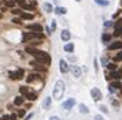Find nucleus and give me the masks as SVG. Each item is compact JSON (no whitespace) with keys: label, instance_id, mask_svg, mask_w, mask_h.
<instances>
[{"label":"nucleus","instance_id":"2","mask_svg":"<svg viewBox=\"0 0 122 120\" xmlns=\"http://www.w3.org/2000/svg\"><path fill=\"white\" fill-rule=\"evenodd\" d=\"M66 92V86H65V82L62 79H58L55 82V86H54V92H52V96L55 100H61L63 97V94Z\"/></svg>","mask_w":122,"mask_h":120},{"label":"nucleus","instance_id":"9","mask_svg":"<svg viewBox=\"0 0 122 120\" xmlns=\"http://www.w3.org/2000/svg\"><path fill=\"white\" fill-rule=\"evenodd\" d=\"M70 37H71V34H70V32H69L67 29L62 30V33H61V38L63 40V41H69V40H70Z\"/></svg>","mask_w":122,"mask_h":120},{"label":"nucleus","instance_id":"5","mask_svg":"<svg viewBox=\"0 0 122 120\" xmlns=\"http://www.w3.org/2000/svg\"><path fill=\"white\" fill-rule=\"evenodd\" d=\"M74 105H76V100H74V98H69V100H66V101H63L62 108L66 109V111H69V109L74 108Z\"/></svg>","mask_w":122,"mask_h":120},{"label":"nucleus","instance_id":"33","mask_svg":"<svg viewBox=\"0 0 122 120\" xmlns=\"http://www.w3.org/2000/svg\"><path fill=\"white\" fill-rule=\"evenodd\" d=\"M8 120H17V115H11V116L8 117Z\"/></svg>","mask_w":122,"mask_h":120},{"label":"nucleus","instance_id":"24","mask_svg":"<svg viewBox=\"0 0 122 120\" xmlns=\"http://www.w3.org/2000/svg\"><path fill=\"white\" fill-rule=\"evenodd\" d=\"M21 16H22L23 19H33L34 18L33 14H21Z\"/></svg>","mask_w":122,"mask_h":120},{"label":"nucleus","instance_id":"20","mask_svg":"<svg viewBox=\"0 0 122 120\" xmlns=\"http://www.w3.org/2000/svg\"><path fill=\"white\" fill-rule=\"evenodd\" d=\"M19 93H21V94H23V96H26V94L29 93V89L26 86H21V87H19Z\"/></svg>","mask_w":122,"mask_h":120},{"label":"nucleus","instance_id":"11","mask_svg":"<svg viewBox=\"0 0 122 120\" xmlns=\"http://www.w3.org/2000/svg\"><path fill=\"white\" fill-rule=\"evenodd\" d=\"M122 85L121 82H112L110 85V92H115V90H118V89H121Z\"/></svg>","mask_w":122,"mask_h":120},{"label":"nucleus","instance_id":"17","mask_svg":"<svg viewBox=\"0 0 122 120\" xmlns=\"http://www.w3.org/2000/svg\"><path fill=\"white\" fill-rule=\"evenodd\" d=\"M78 108H80V112H81V113H89V109L86 108V105L80 104V106H78Z\"/></svg>","mask_w":122,"mask_h":120},{"label":"nucleus","instance_id":"15","mask_svg":"<svg viewBox=\"0 0 122 120\" xmlns=\"http://www.w3.org/2000/svg\"><path fill=\"white\" fill-rule=\"evenodd\" d=\"M43 8L45 10V12H52V11H54L52 4H50V3H44V4H43Z\"/></svg>","mask_w":122,"mask_h":120},{"label":"nucleus","instance_id":"4","mask_svg":"<svg viewBox=\"0 0 122 120\" xmlns=\"http://www.w3.org/2000/svg\"><path fill=\"white\" fill-rule=\"evenodd\" d=\"M8 75H10L11 79H22L23 78V70L19 68V70H17V71H10Z\"/></svg>","mask_w":122,"mask_h":120},{"label":"nucleus","instance_id":"18","mask_svg":"<svg viewBox=\"0 0 122 120\" xmlns=\"http://www.w3.org/2000/svg\"><path fill=\"white\" fill-rule=\"evenodd\" d=\"M65 51H66V52H73V51H74V44H66V45H65Z\"/></svg>","mask_w":122,"mask_h":120},{"label":"nucleus","instance_id":"28","mask_svg":"<svg viewBox=\"0 0 122 120\" xmlns=\"http://www.w3.org/2000/svg\"><path fill=\"white\" fill-rule=\"evenodd\" d=\"M93 65H95V70H96V71L99 70V63H97V60H96V59L93 60Z\"/></svg>","mask_w":122,"mask_h":120},{"label":"nucleus","instance_id":"37","mask_svg":"<svg viewBox=\"0 0 122 120\" xmlns=\"http://www.w3.org/2000/svg\"><path fill=\"white\" fill-rule=\"evenodd\" d=\"M18 116H21V117L25 116V112H23V111H19V112H18Z\"/></svg>","mask_w":122,"mask_h":120},{"label":"nucleus","instance_id":"31","mask_svg":"<svg viewBox=\"0 0 122 120\" xmlns=\"http://www.w3.org/2000/svg\"><path fill=\"white\" fill-rule=\"evenodd\" d=\"M111 25H112V22H110V21H107V22H104V27H110Z\"/></svg>","mask_w":122,"mask_h":120},{"label":"nucleus","instance_id":"36","mask_svg":"<svg viewBox=\"0 0 122 120\" xmlns=\"http://www.w3.org/2000/svg\"><path fill=\"white\" fill-rule=\"evenodd\" d=\"M32 116H33V113H29V115H28V116H26V117H25L23 120H30V117H32Z\"/></svg>","mask_w":122,"mask_h":120},{"label":"nucleus","instance_id":"25","mask_svg":"<svg viewBox=\"0 0 122 120\" xmlns=\"http://www.w3.org/2000/svg\"><path fill=\"white\" fill-rule=\"evenodd\" d=\"M106 67H107L108 70H111V71H112V70H115V68H117V65L114 64V63H107V65H106Z\"/></svg>","mask_w":122,"mask_h":120},{"label":"nucleus","instance_id":"1","mask_svg":"<svg viewBox=\"0 0 122 120\" xmlns=\"http://www.w3.org/2000/svg\"><path fill=\"white\" fill-rule=\"evenodd\" d=\"M28 53H30L32 56H34L36 57V60L39 61V63H41V64H50L51 63V57L50 55L47 53V52H43V51H39V49H34V48H30V46H26V49H25Z\"/></svg>","mask_w":122,"mask_h":120},{"label":"nucleus","instance_id":"23","mask_svg":"<svg viewBox=\"0 0 122 120\" xmlns=\"http://www.w3.org/2000/svg\"><path fill=\"white\" fill-rule=\"evenodd\" d=\"M110 38H111V36H110V34H107V33H104V34L102 36V40H103V42H108V41H110Z\"/></svg>","mask_w":122,"mask_h":120},{"label":"nucleus","instance_id":"43","mask_svg":"<svg viewBox=\"0 0 122 120\" xmlns=\"http://www.w3.org/2000/svg\"><path fill=\"white\" fill-rule=\"evenodd\" d=\"M76 1H81V0H76Z\"/></svg>","mask_w":122,"mask_h":120},{"label":"nucleus","instance_id":"38","mask_svg":"<svg viewBox=\"0 0 122 120\" xmlns=\"http://www.w3.org/2000/svg\"><path fill=\"white\" fill-rule=\"evenodd\" d=\"M12 22H14V23H21V21H19L18 18H14V19H12Z\"/></svg>","mask_w":122,"mask_h":120},{"label":"nucleus","instance_id":"41","mask_svg":"<svg viewBox=\"0 0 122 120\" xmlns=\"http://www.w3.org/2000/svg\"><path fill=\"white\" fill-rule=\"evenodd\" d=\"M45 30H47V34H51V33H52V32H51V29H50V27H47Z\"/></svg>","mask_w":122,"mask_h":120},{"label":"nucleus","instance_id":"22","mask_svg":"<svg viewBox=\"0 0 122 120\" xmlns=\"http://www.w3.org/2000/svg\"><path fill=\"white\" fill-rule=\"evenodd\" d=\"M95 3L99 5H108V0H95Z\"/></svg>","mask_w":122,"mask_h":120},{"label":"nucleus","instance_id":"10","mask_svg":"<svg viewBox=\"0 0 122 120\" xmlns=\"http://www.w3.org/2000/svg\"><path fill=\"white\" fill-rule=\"evenodd\" d=\"M108 49H110V51H114V49H122V42H121V41H117V42L110 44Z\"/></svg>","mask_w":122,"mask_h":120},{"label":"nucleus","instance_id":"39","mask_svg":"<svg viewBox=\"0 0 122 120\" xmlns=\"http://www.w3.org/2000/svg\"><path fill=\"white\" fill-rule=\"evenodd\" d=\"M50 120H61L58 116H52V117H50Z\"/></svg>","mask_w":122,"mask_h":120},{"label":"nucleus","instance_id":"30","mask_svg":"<svg viewBox=\"0 0 122 120\" xmlns=\"http://www.w3.org/2000/svg\"><path fill=\"white\" fill-rule=\"evenodd\" d=\"M95 120H104V119H103L102 115H96V116H95Z\"/></svg>","mask_w":122,"mask_h":120},{"label":"nucleus","instance_id":"19","mask_svg":"<svg viewBox=\"0 0 122 120\" xmlns=\"http://www.w3.org/2000/svg\"><path fill=\"white\" fill-rule=\"evenodd\" d=\"M26 97H28V100H30V101H34V100L37 98V96H36V93H30L29 92L28 94H26Z\"/></svg>","mask_w":122,"mask_h":120},{"label":"nucleus","instance_id":"13","mask_svg":"<svg viewBox=\"0 0 122 120\" xmlns=\"http://www.w3.org/2000/svg\"><path fill=\"white\" fill-rule=\"evenodd\" d=\"M111 78H114V79H119L122 76V71H115V70H112L111 71Z\"/></svg>","mask_w":122,"mask_h":120},{"label":"nucleus","instance_id":"35","mask_svg":"<svg viewBox=\"0 0 122 120\" xmlns=\"http://www.w3.org/2000/svg\"><path fill=\"white\" fill-rule=\"evenodd\" d=\"M102 63H103V65H107V59L106 57H102Z\"/></svg>","mask_w":122,"mask_h":120},{"label":"nucleus","instance_id":"16","mask_svg":"<svg viewBox=\"0 0 122 120\" xmlns=\"http://www.w3.org/2000/svg\"><path fill=\"white\" fill-rule=\"evenodd\" d=\"M41 76L39 75V74H32L30 76H28V82L30 83V82H33V81H36V79H40Z\"/></svg>","mask_w":122,"mask_h":120},{"label":"nucleus","instance_id":"21","mask_svg":"<svg viewBox=\"0 0 122 120\" xmlns=\"http://www.w3.org/2000/svg\"><path fill=\"white\" fill-rule=\"evenodd\" d=\"M14 104H15V105H22L23 104V97H21V96L17 97L15 100H14Z\"/></svg>","mask_w":122,"mask_h":120},{"label":"nucleus","instance_id":"42","mask_svg":"<svg viewBox=\"0 0 122 120\" xmlns=\"http://www.w3.org/2000/svg\"><path fill=\"white\" fill-rule=\"evenodd\" d=\"M54 1H55V3H58V1H59V0H54Z\"/></svg>","mask_w":122,"mask_h":120},{"label":"nucleus","instance_id":"29","mask_svg":"<svg viewBox=\"0 0 122 120\" xmlns=\"http://www.w3.org/2000/svg\"><path fill=\"white\" fill-rule=\"evenodd\" d=\"M100 111H102V112H104V113H107V112H108V109L106 108L104 105H102V106H100Z\"/></svg>","mask_w":122,"mask_h":120},{"label":"nucleus","instance_id":"3","mask_svg":"<svg viewBox=\"0 0 122 120\" xmlns=\"http://www.w3.org/2000/svg\"><path fill=\"white\" fill-rule=\"evenodd\" d=\"M91 96L93 98V101H100V100L103 98V94L100 92V89H97V87H93V89L91 90Z\"/></svg>","mask_w":122,"mask_h":120},{"label":"nucleus","instance_id":"6","mask_svg":"<svg viewBox=\"0 0 122 120\" xmlns=\"http://www.w3.org/2000/svg\"><path fill=\"white\" fill-rule=\"evenodd\" d=\"M69 70L71 71V74L74 75V78H80V76H81V68H80L78 65H71Z\"/></svg>","mask_w":122,"mask_h":120},{"label":"nucleus","instance_id":"26","mask_svg":"<svg viewBox=\"0 0 122 120\" xmlns=\"http://www.w3.org/2000/svg\"><path fill=\"white\" fill-rule=\"evenodd\" d=\"M51 30H52V32H55L56 30V22L54 21V19H52V22H51V27H50Z\"/></svg>","mask_w":122,"mask_h":120},{"label":"nucleus","instance_id":"12","mask_svg":"<svg viewBox=\"0 0 122 120\" xmlns=\"http://www.w3.org/2000/svg\"><path fill=\"white\" fill-rule=\"evenodd\" d=\"M54 12L58 14V15H65V14L67 12V10L65 8V7H56V8H54Z\"/></svg>","mask_w":122,"mask_h":120},{"label":"nucleus","instance_id":"34","mask_svg":"<svg viewBox=\"0 0 122 120\" xmlns=\"http://www.w3.org/2000/svg\"><path fill=\"white\" fill-rule=\"evenodd\" d=\"M122 19H118V22H117V23H115V27H118V26H122Z\"/></svg>","mask_w":122,"mask_h":120},{"label":"nucleus","instance_id":"14","mask_svg":"<svg viewBox=\"0 0 122 120\" xmlns=\"http://www.w3.org/2000/svg\"><path fill=\"white\" fill-rule=\"evenodd\" d=\"M51 106V97H45L43 101V108L44 109H50Z\"/></svg>","mask_w":122,"mask_h":120},{"label":"nucleus","instance_id":"40","mask_svg":"<svg viewBox=\"0 0 122 120\" xmlns=\"http://www.w3.org/2000/svg\"><path fill=\"white\" fill-rule=\"evenodd\" d=\"M12 12L14 14H21V10H12Z\"/></svg>","mask_w":122,"mask_h":120},{"label":"nucleus","instance_id":"7","mask_svg":"<svg viewBox=\"0 0 122 120\" xmlns=\"http://www.w3.org/2000/svg\"><path fill=\"white\" fill-rule=\"evenodd\" d=\"M28 29L30 30V32H36V33H41V32H43V27H41V25H37V23L28 25Z\"/></svg>","mask_w":122,"mask_h":120},{"label":"nucleus","instance_id":"32","mask_svg":"<svg viewBox=\"0 0 122 120\" xmlns=\"http://www.w3.org/2000/svg\"><path fill=\"white\" fill-rule=\"evenodd\" d=\"M6 4H7V5H8V7H12V5L15 4V3H14V1H11V0H10V1H7Z\"/></svg>","mask_w":122,"mask_h":120},{"label":"nucleus","instance_id":"27","mask_svg":"<svg viewBox=\"0 0 122 120\" xmlns=\"http://www.w3.org/2000/svg\"><path fill=\"white\" fill-rule=\"evenodd\" d=\"M114 60H115V61H121V60H122V51H121L118 55H117L115 57H114Z\"/></svg>","mask_w":122,"mask_h":120},{"label":"nucleus","instance_id":"8","mask_svg":"<svg viewBox=\"0 0 122 120\" xmlns=\"http://www.w3.org/2000/svg\"><path fill=\"white\" fill-rule=\"evenodd\" d=\"M59 70H61V72H63V74H66L67 71H69V64H67L63 59L59 60Z\"/></svg>","mask_w":122,"mask_h":120}]
</instances>
